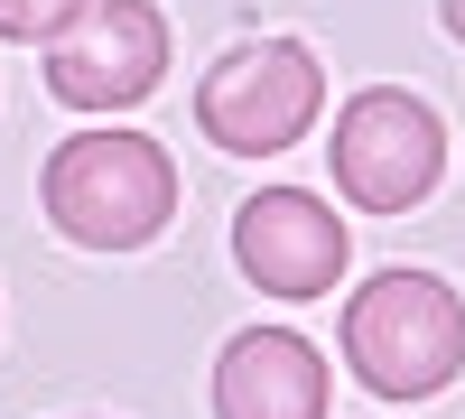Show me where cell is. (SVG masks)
I'll return each instance as SVG.
<instances>
[{"label":"cell","instance_id":"6da1fadb","mask_svg":"<svg viewBox=\"0 0 465 419\" xmlns=\"http://www.w3.org/2000/svg\"><path fill=\"white\" fill-rule=\"evenodd\" d=\"M37 196H47V224L65 243L140 252V243H159L168 214H177V168H168V149L149 131H74V140L47 149Z\"/></svg>","mask_w":465,"mask_h":419},{"label":"cell","instance_id":"3957f363","mask_svg":"<svg viewBox=\"0 0 465 419\" xmlns=\"http://www.w3.org/2000/svg\"><path fill=\"white\" fill-rule=\"evenodd\" d=\"M317 103H326V65L307 56L298 37H252V47H223L205 65L196 122H205L214 149H232V159H270V149L307 140Z\"/></svg>","mask_w":465,"mask_h":419},{"label":"cell","instance_id":"277c9868","mask_svg":"<svg viewBox=\"0 0 465 419\" xmlns=\"http://www.w3.org/2000/svg\"><path fill=\"white\" fill-rule=\"evenodd\" d=\"M37 56H47V94L65 112H131L168 75V19L159 0H84Z\"/></svg>","mask_w":465,"mask_h":419},{"label":"cell","instance_id":"52a82bcc","mask_svg":"<svg viewBox=\"0 0 465 419\" xmlns=\"http://www.w3.org/2000/svg\"><path fill=\"white\" fill-rule=\"evenodd\" d=\"M326 354L289 326H242L214 354V419H326Z\"/></svg>","mask_w":465,"mask_h":419},{"label":"cell","instance_id":"7a4b0ae2","mask_svg":"<svg viewBox=\"0 0 465 419\" xmlns=\"http://www.w3.org/2000/svg\"><path fill=\"white\" fill-rule=\"evenodd\" d=\"M354 383L381 401H429L465 373V298L438 271H381L344 298V326H335Z\"/></svg>","mask_w":465,"mask_h":419},{"label":"cell","instance_id":"8992f818","mask_svg":"<svg viewBox=\"0 0 465 419\" xmlns=\"http://www.w3.org/2000/svg\"><path fill=\"white\" fill-rule=\"evenodd\" d=\"M344 214L307 186H261V196L232 214V261L242 280L270 289V298H326L335 271H344Z\"/></svg>","mask_w":465,"mask_h":419},{"label":"cell","instance_id":"ba28073f","mask_svg":"<svg viewBox=\"0 0 465 419\" xmlns=\"http://www.w3.org/2000/svg\"><path fill=\"white\" fill-rule=\"evenodd\" d=\"M74 10H84V0H0V37H10V47H47Z\"/></svg>","mask_w":465,"mask_h":419},{"label":"cell","instance_id":"5b68a950","mask_svg":"<svg viewBox=\"0 0 465 419\" xmlns=\"http://www.w3.org/2000/svg\"><path fill=\"white\" fill-rule=\"evenodd\" d=\"M438 168H447V131L419 94L372 85L335 112V196L372 214H410L419 196H438Z\"/></svg>","mask_w":465,"mask_h":419},{"label":"cell","instance_id":"9c48e42d","mask_svg":"<svg viewBox=\"0 0 465 419\" xmlns=\"http://www.w3.org/2000/svg\"><path fill=\"white\" fill-rule=\"evenodd\" d=\"M438 19H447V28H456V37H465V0H438Z\"/></svg>","mask_w":465,"mask_h":419}]
</instances>
